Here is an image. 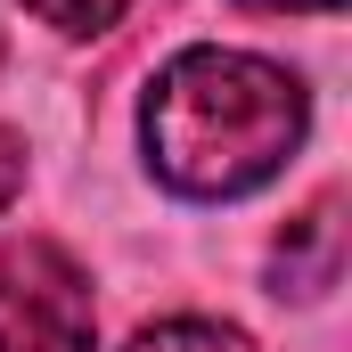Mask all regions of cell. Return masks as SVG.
I'll return each mask as SVG.
<instances>
[{
	"label": "cell",
	"instance_id": "obj_5",
	"mask_svg": "<svg viewBox=\"0 0 352 352\" xmlns=\"http://www.w3.org/2000/svg\"><path fill=\"white\" fill-rule=\"evenodd\" d=\"M16 8H25L33 25H50V33H66V41H90V33H115L131 0H16Z\"/></svg>",
	"mask_w": 352,
	"mask_h": 352
},
{
	"label": "cell",
	"instance_id": "obj_4",
	"mask_svg": "<svg viewBox=\"0 0 352 352\" xmlns=\"http://www.w3.org/2000/svg\"><path fill=\"white\" fill-rule=\"evenodd\" d=\"M123 352H254V336H246V328H230V320H197V311H180V320L140 328Z\"/></svg>",
	"mask_w": 352,
	"mask_h": 352
},
{
	"label": "cell",
	"instance_id": "obj_8",
	"mask_svg": "<svg viewBox=\"0 0 352 352\" xmlns=\"http://www.w3.org/2000/svg\"><path fill=\"white\" fill-rule=\"evenodd\" d=\"M0 58H8V41H0Z\"/></svg>",
	"mask_w": 352,
	"mask_h": 352
},
{
	"label": "cell",
	"instance_id": "obj_1",
	"mask_svg": "<svg viewBox=\"0 0 352 352\" xmlns=\"http://www.w3.org/2000/svg\"><path fill=\"white\" fill-rule=\"evenodd\" d=\"M311 131V90L263 50H221L197 41L164 58V74L140 98V148L148 173L173 197H254L287 173V156Z\"/></svg>",
	"mask_w": 352,
	"mask_h": 352
},
{
	"label": "cell",
	"instance_id": "obj_7",
	"mask_svg": "<svg viewBox=\"0 0 352 352\" xmlns=\"http://www.w3.org/2000/svg\"><path fill=\"white\" fill-rule=\"evenodd\" d=\"M246 8H344V0H246Z\"/></svg>",
	"mask_w": 352,
	"mask_h": 352
},
{
	"label": "cell",
	"instance_id": "obj_6",
	"mask_svg": "<svg viewBox=\"0 0 352 352\" xmlns=\"http://www.w3.org/2000/svg\"><path fill=\"white\" fill-rule=\"evenodd\" d=\"M16 188H25V131L0 123V213L16 205Z\"/></svg>",
	"mask_w": 352,
	"mask_h": 352
},
{
	"label": "cell",
	"instance_id": "obj_2",
	"mask_svg": "<svg viewBox=\"0 0 352 352\" xmlns=\"http://www.w3.org/2000/svg\"><path fill=\"white\" fill-rule=\"evenodd\" d=\"M0 352H98L90 270L58 238L0 246Z\"/></svg>",
	"mask_w": 352,
	"mask_h": 352
},
{
	"label": "cell",
	"instance_id": "obj_3",
	"mask_svg": "<svg viewBox=\"0 0 352 352\" xmlns=\"http://www.w3.org/2000/svg\"><path fill=\"white\" fill-rule=\"evenodd\" d=\"M336 270H344V221H336V197H320V205H311L303 221H287V238L270 246V287L295 295V303H311V295L336 287Z\"/></svg>",
	"mask_w": 352,
	"mask_h": 352
}]
</instances>
